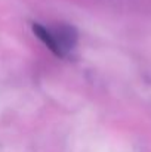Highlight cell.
I'll use <instances>...</instances> for the list:
<instances>
[{
    "label": "cell",
    "mask_w": 151,
    "mask_h": 152,
    "mask_svg": "<svg viewBox=\"0 0 151 152\" xmlns=\"http://www.w3.org/2000/svg\"><path fill=\"white\" fill-rule=\"evenodd\" d=\"M33 31L56 56L68 55L77 43V33L73 27L68 25L43 27L40 24H36L33 25Z\"/></svg>",
    "instance_id": "6da1fadb"
}]
</instances>
